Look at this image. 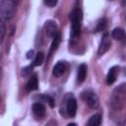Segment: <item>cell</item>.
I'll use <instances>...</instances> for the list:
<instances>
[{
  "mask_svg": "<svg viewBox=\"0 0 126 126\" xmlns=\"http://www.w3.org/2000/svg\"><path fill=\"white\" fill-rule=\"evenodd\" d=\"M65 70H66L65 63L64 62H57L52 69V74L55 77H61L65 73Z\"/></svg>",
  "mask_w": 126,
  "mask_h": 126,
  "instance_id": "9",
  "label": "cell"
},
{
  "mask_svg": "<svg viewBox=\"0 0 126 126\" xmlns=\"http://www.w3.org/2000/svg\"><path fill=\"white\" fill-rule=\"evenodd\" d=\"M37 88H38V79H37V76L34 75V76H32V77L29 80V82L27 83V85H26V90H27L28 92H32V91L37 90Z\"/></svg>",
  "mask_w": 126,
  "mask_h": 126,
  "instance_id": "11",
  "label": "cell"
},
{
  "mask_svg": "<svg viewBox=\"0 0 126 126\" xmlns=\"http://www.w3.org/2000/svg\"><path fill=\"white\" fill-rule=\"evenodd\" d=\"M16 11V4L12 0L0 1V14L3 20H9L13 17Z\"/></svg>",
  "mask_w": 126,
  "mask_h": 126,
  "instance_id": "3",
  "label": "cell"
},
{
  "mask_svg": "<svg viewBox=\"0 0 126 126\" xmlns=\"http://www.w3.org/2000/svg\"><path fill=\"white\" fill-rule=\"evenodd\" d=\"M4 33H5V27L3 24H1V40L4 38Z\"/></svg>",
  "mask_w": 126,
  "mask_h": 126,
  "instance_id": "21",
  "label": "cell"
},
{
  "mask_svg": "<svg viewBox=\"0 0 126 126\" xmlns=\"http://www.w3.org/2000/svg\"><path fill=\"white\" fill-rule=\"evenodd\" d=\"M60 39H61V36H60V32H57V34L53 37V41H52V44H51V52L53 50H55L60 42Z\"/></svg>",
  "mask_w": 126,
  "mask_h": 126,
  "instance_id": "17",
  "label": "cell"
},
{
  "mask_svg": "<svg viewBox=\"0 0 126 126\" xmlns=\"http://www.w3.org/2000/svg\"><path fill=\"white\" fill-rule=\"evenodd\" d=\"M45 99L47 100V102L49 103V105H50L51 107H53V106H54V100H53V98H52L51 96L47 95V96H45Z\"/></svg>",
  "mask_w": 126,
  "mask_h": 126,
  "instance_id": "20",
  "label": "cell"
},
{
  "mask_svg": "<svg viewBox=\"0 0 126 126\" xmlns=\"http://www.w3.org/2000/svg\"><path fill=\"white\" fill-rule=\"evenodd\" d=\"M69 19L72 23V36H77L80 34L81 31V23L83 19V13L80 8H74L69 14Z\"/></svg>",
  "mask_w": 126,
  "mask_h": 126,
  "instance_id": "2",
  "label": "cell"
},
{
  "mask_svg": "<svg viewBox=\"0 0 126 126\" xmlns=\"http://www.w3.org/2000/svg\"><path fill=\"white\" fill-rule=\"evenodd\" d=\"M87 71H88V67L86 64H81L78 68V73H77V81L78 83H83L86 79V76H87Z\"/></svg>",
  "mask_w": 126,
  "mask_h": 126,
  "instance_id": "10",
  "label": "cell"
},
{
  "mask_svg": "<svg viewBox=\"0 0 126 126\" xmlns=\"http://www.w3.org/2000/svg\"><path fill=\"white\" fill-rule=\"evenodd\" d=\"M126 102V84L117 87L111 95V105L114 108H121Z\"/></svg>",
  "mask_w": 126,
  "mask_h": 126,
  "instance_id": "1",
  "label": "cell"
},
{
  "mask_svg": "<svg viewBox=\"0 0 126 126\" xmlns=\"http://www.w3.org/2000/svg\"><path fill=\"white\" fill-rule=\"evenodd\" d=\"M43 3L48 7H54L57 4V0H45Z\"/></svg>",
  "mask_w": 126,
  "mask_h": 126,
  "instance_id": "19",
  "label": "cell"
},
{
  "mask_svg": "<svg viewBox=\"0 0 126 126\" xmlns=\"http://www.w3.org/2000/svg\"><path fill=\"white\" fill-rule=\"evenodd\" d=\"M85 100L87 101L88 105L92 108H96L99 104V101H98V97L97 95L93 93V92H88L87 94H86V98Z\"/></svg>",
  "mask_w": 126,
  "mask_h": 126,
  "instance_id": "5",
  "label": "cell"
},
{
  "mask_svg": "<svg viewBox=\"0 0 126 126\" xmlns=\"http://www.w3.org/2000/svg\"><path fill=\"white\" fill-rule=\"evenodd\" d=\"M111 35L114 39L116 40H122L124 37H125V32L123 29L121 28H115L112 32H111Z\"/></svg>",
  "mask_w": 126,
  "mask_h": 126,
  "instance_id": "13",
  "label": "cell"
},
{
  "mask_svg": "<svg viewBox=\"0 0 126 126\" xmlns=\"http://www.w3.org/2000/svg\"><path fill=\"white\" fill-rule=\"evenodd\" d=\"M32 111L37 116H43L45 114V106L40 102H35L32 104Z\"/></svg>",
  "mask_w": 126,
  "mask_h": 126,
  "instance_id": "12",
  "label": "cell"
},
{
  "mask_svg": "<svg viewBox=\"0 0 126 126\" xmlns=\"http://www.w3.org/2000/svg\"><path fill=\"white\" fill-rule=\"evenodd\" d=\"M118 71H119V68L117 66H113L109 69V71L107 73V76H106V84L107 85H112L116 81Z\"/></svg>",
  "mask_w": 126,
  "mask_h": 126,
  "instance_id": "7",
  "label": "cell"
},
{
  "mask_svg": "<svg viewBox=\"0 0 126 126\" xmlns=\"http://www.w3.org/2000/svg\"><path fill=\"white\" fill-rule=\"evenodd\" d=\"M67 126H77V125H76V123H69Z\"/></svg>",
  "mask_w": 126,
  "mask_h": 126,
  "instance_id": "23",
  "label": "cell"
},
{
  "mask_svg": "<svg viewBox=\"0 0 126 126\" xmlns=\"http://www.w3.org/2000/svg\"><path fill=\"white\" fill-rule=\"evenodd\" d=\"M106 25H107V20H106L105 18L100 19V20L97 22V24H96V28H95V30H94V32H98L103 31V30L106 28Z\"/></svg>",
  "mask_w": 126,
  "mask_h": 126,
  "instance_id": "15",
  "label": "cell"
},
{
  "mask_svg": "<svg viewBox=\"0 0 126 126\" xmlns=\"http://www.w3.org/2000/svg\"><path fill=\"white\" fill-rule=\"evenodd\" d=\"M32 72V66H27L22 69V76L26 77V76L30 75Z\"/></svg>",
  "mask_w": 126,
  "mask_h": 126,
  "instance_id": "18",
  "label": "cell"
},
{
  "mask_svg": "<svg viewBox=\"0 0 126 126\" xmlns=\"http://www.w3.org/2000/svg\"><path fill=\"white\" fill-rule=\"evenodd\" d=\"M101 123V116L99 114L93 115L88 122V126H100Z\"/></svg>",
  "mask_w": 126,
  "mask_h": 126,
  "instance_id": "14",
  "label": "cell"
},
{
  "mask_svg": "<svg viewBox=\"0 0 126 126\" xmlns=\"http://www.w3.org/2000/svg\"><path fill=\"white\" fill-rule=\"evenodd\" d=\"M33 53H34L33 50H30V51L27 53V58H28V59H32V58L33 57Z\"/></svg>",
  "mask_w": 126,
  "mask_h": 126,
  "instance_id": "22",
  "label": "cell"
},
{
  "mask_svg": "<svg viewBox=\"0 0 126 126\" xmlns=\"http://www.w3.org/2000/svg\"><path fill=\"white\" fill-rule=\"evenodd\" d=\"M44 29H45L46 34L50 37H54L57 34V26H56V23L53 21H47L45 23Z\"/></svg>",
  "mask_w": 126,
  "mask_h": 126,
  "instance_id": "6",
  "label": "cell"
},
{
  "mask_svg": "<svg viewBox=\"0 0 126 126\" xmlns=\"http://www.w3.org/2000/svg\"><path fill=\"white\" fill-rule=\"evenodd\" d=\"M43 59H44V55L42 52H38L33 60V66H40L43 62Z\"/></svg>",
  "mask_w": 126,
  "mask_h": 126,
  "instance_id": "16",
  "label": "cell"
},
{
  "mask_svg": "<svg viewBox=\"0 0 126 126\" xmlns=\"http://www.w3.org/2000/svg\"><path fill=\"white\" fill-rule=\"evenodd\" d=\"M110 45H111V41H110L109 34L107 32H105L104 35L102 36V40H101V42L99 44V47H98V50H97V54L98 55L104 54L110 48Z\"/></svg>",
  "mask_w": 126,
  "mask_h": 126,
  "instance_id": "4",
  "label": "cell"
},
{
  "mask_svg": "<svg viewBox=\"0 0 126 126\" xmlns=\"http://www.w3.org/2000/svg\"><path fill=\"white\" fill-rule=\"evenodd\" d=\"M66 109L67 112L70 116H75L76 115V111H77V101L74 97H70L67 101V105H66Z\"/></svg>",
  "mask_w": 126,
  "mask_h": 126,
  "instance_id": "8",
  "label": "cell"
}]
</instances>
